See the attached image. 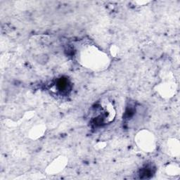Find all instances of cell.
I'll use <instances>...</instances> for the list:
<instances>
[{"label": "cell", "mask_w": 180, "mask_h": 180, "mask_svg": "<svg viewBox=\"0 0 180 180\" xmlns=\"http://www.w3.org/2000/svg\"><path fill=\"white\" fill-rule=\"evenodd\" d=\"M68 80L64 78L60 79L58 81V82H57V87H58V88L61 91H65V90H66L68 88Z\"/></svg>", "instance_id": "1"}]
</instances>
